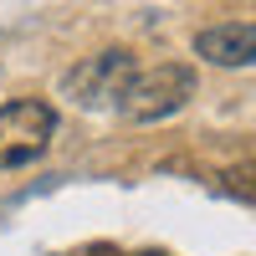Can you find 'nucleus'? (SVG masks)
Instances as JSON below:
<instances>
[{
  "instance_id": "f257e3e1",
  "label": "nucleus",
  "mask_w": 256,
  "mask_h": 256,
  "mask_svg": "<svg viewBox=\"0 0 256 256\" xmlns=\"http://www.w3.org/2000/svg\"><path fill=\"white\" fill-rule=\"evenodd\" d=\"M190 98H195V72L184 62L138 67L134 82H128V92L118 98V118L123 123H159V118H174Z\"/></svg>"
},
{
  "instance_id": "f03ea898",
  "label": "nucleus",
  "mask_w": 256,
  "mask_h": 256,
  "mask_svg": "<svg viewBox=\"0 0 256 256\" xmlns=\"http://www.w3.org/2000/svg\"><path fill=\"white\" fill-rule=\"evenodd\" d=\"M138 72V56L128 46H102L92 56H82L77 67H67V77H62V98L77 102V108H118V98L128 92V82H134Z\"/></svg>"
},
{
  "instance_id": "7ed1b4c3",
  "label": "nucleus",
  "mask_w": 256,
  "mask_h": 256,
  "mask_svg": "<svg viewBox=\"0 0 256 256\" xmlns=\"http://www.w3.org/2000/svg\"><path fill=\"white\" fill-rule=\"evenodd\" d=\"M56 138V108L46 98H16L0 102V169L36 164Z\"/></svg>"
},
{
  "instance_id": "20e7f679",
  "label": "nucleus",
  "mask_w": 256,
  "mask_h": 256,
  "mask_svg": "<svg viewBox=\"0 0 256 256\" xmlns=\"http://www.w3.org/2000/svg\"><path fill=\"white\" fill-rule=\"evenodd\" d=\"M195 56L210 67H256V20H216L195 31Z\"/></svg>"
},
{
  "instance_id": "39448f33",
  "label": "nucleus",
  "mask_w": 256,
  "mask_h": 256,
  "mask_svg": "<svg viewBox=\"0 0 256 256\" xmlns=\"http://www.w3.org/2000/svg\"><path fill=\"white\" fill-rule=\"evenodd\" d=\"M220 184H226V195H236V200H251V205H256V164H236V169H226Z\"/></svg>"
},
{
  "instance_id": "423d86ee",
  "label": "nucleus",
  "mask_w": 256,
  "mask_h": 256,
  "mask_svg": "<svg viewBox=\"0 0 256 256\" xmlns=\"http://www.w3.org/2000/svg\"><path fill=\"white\" fill-rule=\"evenodd\" d=\"M88 256H123L118 246H88Z\"/></svg>"
},
{
  "instance_id": "0eeeda50",
  "label": "nucleus",
  "mask_w": 256,
  "mask_h": 256,
  "mask_svg": "<svg viewBox=\"0 0 256 256\" xmlns=\"http://www.w3.org/2000/svg\"><path fill=\"white\" fill-rule=\"evenodd\" d=\"M138 256H164V251H138Z\"/></svg>"
}]
</instances>
